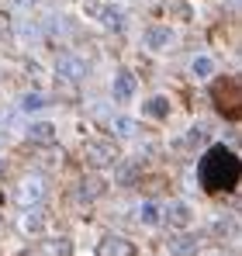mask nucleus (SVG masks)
<instances>
[{"mask_svg": "<svg viewBox=\"0 0 242 256\" xmlns=\"http://www.w3.org/2000/svg\"><path fill=\"white\" fill-rule=\"evenodd\" d=\"M111 90H114V100H132V94H135V76H132L128 70H118Z\"/></svg>", "mask_w": 242, "mask_h": 256, "instance_id": "nucleus-10", "label": "nucleus"}, {"mask_svg": "<svg viewBox=\"0 0 242 256\" xmlns=\"http://www.w3.org/2000/svg\"><path fill=\"white\" fill-rule=\"evenodd\" d=\"M7 32H10V24H7V14H0V38H4Z\"/></svg>", "mask_w": 242, "mask_h": 256, "instance_id": "nucleus-23", "label": "nucleus"}, {"mask_svg": "<svg viewBox=\"0 0 242 256\" xmlns=\"http://www.w3.org/2000/svg\"><path fill=\"white\" fill-rule=\"evenodd\" d=\"M28 138L38 142V146H48V142H56V128L48 125V122H35V125L28 128Z\"/></svg>", "mask_w": 242, "mask_h": 256, "instance_id": "nucleus-13", "label": "nucleus"}, {"mask_svg": "<svg viewBox=\"0 0 242 256\" xmlns=\"http://www.w3.org/2000/svg\"><path fill=\"white\" fill-rule=\"evenodd\" d=\"M214 256H222V253H214Z\"/></svg>", "mask_w": 242, "mask_h": 256, "instance_id": "nucleus-25", "label": "nucleus"}, {"mask_svg": "<svg viewBox=\"0 0 242 256\" xmlns=\"http://www.w3.org/2000/svg\"><path fill=\"white\" fill-rule=\"evenodd\" d=\"M190 70H194V76H211V70H214V62H211L208 56H194V62H190Z\"/></svg>", "mask_w": 242, "mask_h": 256, "instance_id": "nucleus-17", "label": "nucleus"}, {"mask_svg": "<svg viewBox=\"0 0 242 256\" xmlns=\"http://www.w3.org/2000/svg\"><path fill=\"white\" fill-rule=\"evenodd\" d=\"M146 114H149V118H166V114H170V100H166V97H149V100H146Z\"/></svg>", "mask_w": 242, "mask_h": 256, "instance_id": "nucleus-15", "label": "nucleus"}, {"mask_svg": "<svg viewBox=\"0 0 242 256\" xmlns=\"http://www.w3.org/2000/svg\"><path fill=\"white\" fill-rule=\"evenodd\" d=\"M111 132L121 135V138H132V135H138V125H135L132 118H114V122H111Z\"/></svg>", "mask_w": 242, "mask_h": 256, "instance_id": "nucleus-16", "label": "nucleus"}, {"mask_svg": "<svg viewBox=\"0 0 242 256\" xmlns=\"http://www.w3.org/2000/svg\"><path fill=\"white\" fill-rule=\"evenodd\" d=\"M56 73L62 76V80H73V84H80L83 76H86V62H83L80 56H59L56 59Z\"/></svg>", "mask_w": 242, "mask_h": 256, "instance_id": "nucleus-3", "label": "nucleus"}, {"mask_svg": "<svg viewBox=\"0 0 242 256\" xmlns=\"http://www.w3.org/2000/svg\"><path fill=\"white\" fill-rule=\"evenodd\" d=\"M211 97H214V108H218L222 114H228V118H239V111H242L239 80H232V76L218 80V84L211 86Z\"/></svg>", "mask_w": 242, "mask_h": 256, "instance_id": "nucleus-2", "label": "nucleus"}, {"mask_svg": "<svg viewBox=\"0 0 242 256\" xmlns=\"http://www.w3.org/2000/svg\"><path fill=\"white\" fill-rule=\"evenodd\" d=\"M42 198H45V180H42V176H24L21 187H18V201H21L24 208H35Z\"/></svg>", "mask_w": 242, "mask_h": 256, "instance_id": "nucleus-4", "label": "nucleus"}, {"mask_svg": "<svg viewBox=\"0 0 242 256\" xmlns=\"http://www.w3.org/2000/svg\"><path fill=\"white\" fill-rule=\"evenodd\" d=\"M86 160L94 166H108V163H114V146L111 142H90L86 146Z\"/></svg>", "mask_w": 242, "mask_h": 256, "instance_id": "nucleus-7", "label": "nucleus"}, {"mask_svg": "<svg viewBox=\"0 0 242 256\" xmlns=\"http://www.w3.org/2000/svg\"><path fill=\"white\" fill-rule=\"evenodd\" d=\"M135 176H138V166H135V163H128V166H121V170H118L121 184H135Z\"/></svg>", "mask_w": 242, "mask_h": 256, "instance_id": "nucleus-21", "label": "nucleus"}, {"mask_svg": "<svg viewBox=\"0 0 242 256\" xmlns=\"http://www.w3.org/2000/svg\"><path fill=\"white\" fill-rule=\"evenodd\" d=\"M236 225H232V218H218V225H214V236H228Z\"/></svg>", "mask_w": 242, "mask_h": 256, "instance_id": "nucleus-22", "label": "nucleus"}, {"mask_svg": "<svg viewBox=\"0 0 242 256\" xmlns=\"http://www.w3.org/2000/svg\"><path fill=\"white\" fill-rule=\"evenodd\" d=\"M162 218H166V225H173V228H187V225H190V208H187L184 201H170L166 212H162Z\"/></svg>", "mask_w": 242, "mask_h": 256, "instance_id": "nucleus-6", "label": "nucleus"}, {"mask_svg": "<svg viewBox=\"0 0 242 256\" xmlns=\"http://www.w3.org/2000/svg\"><path fill=\"white\" fill-rule=\"evenodd\" d=\"M146 45H149V48H170V45H173V32L162 28V24H152V28L146 32Z\"/></svg>", "mask_w": 242, "mask_h": 256, "instance_id": "nucleus-11", "label": "nucleus"}, {"mask_svg": "<svg viewBox=\"0 0 242 256\" xmlns=\"http://www.w3.org/2000/svg\"><path fill=\"white\" fill-rule=\"evenodd\" d=\"M170 253L173 256H194L198 253V236H194V232L173 236V239H170Z\"/></svg>", "mask_w": 242, "mask_h": 256, "instance_id": "nucleus-9", "label": "nucleus"}, {"mask_svg": "<svg viewBox=\"0 0 242 256\" xmlns=\"http://www.w3.org/2000/svg\"><path fill=\"white\" fill-rule=\"evenodd\" d=\"M97 256H135V246L121 236H104L97 246Z\"/></svg>", "mask_w": 242, "mask_h": 256, "instance_id": "nucleus-5", "label": "nucleus"}, {"mask_svg": "<svg viewBox=\"0 0 242 256\" xmlns=\"http://www.w3.org/2000/svg\"><path fill=\"white\" fill-rule=\"evenodd\" d=\"M198 176H201V187L208 194H222V190H232L239 184V156L225 146H211L204 152L201 166H198Z\"/></svg>", "mask_w": 242, "mask_h": 256, "instance_id": "nucleus-1", "label": "nucleus"}, {"mask_svg": "<svg viewBox=\"0 0 242 256\" xmlns=\"http://www.w3.org/2000/svg\"><path fill=\"white\" fill-rule=\"evenodd\" d=\"M42 228H45V214L38 208H28V212L21 214V232H28V236H38Z\"/></svg>", "mask_w": 242, "mask_h": 256, "instance_id": "nucleus-12", "label": "nucleus"}, {"mask_svg": "<svg viewBox=\"0 0 242 256\" xmlns=\"http://www.w3.org/2000/svg\"><path fill=\"white\" fill-rule=\"evenodd\" d=\"M97 190H100V180H83L80 184V198H86V201L97 198Z\"/></svg>", "mask_w": 242, "mask_h": 256, "instance_id": "nucleus-20", "label": "nucleus"}, {"mask_svg": "<svg viewBox=\"0 0 242 256\" xmlns=\"http://www.w3.org/2000/svg\"><path fill=\"white\" fill-rule=\"evenodd\" d=\"M35 256H73V242L70 239H42Z\"/></svg>", "mask_w": 242, "mask_h": 256, "instance_id": "nucleus-8", "label": "nucleus"}, {"mask_svg": "<svg viewBox=\"0 0 242 256\" xmlns=\"http://www.w3.org/2000/svg\"><path fill=\"white\" fill-rule=\"evenodd\" d=\"M21 104H24V111H35V108H45V104H48V97H42V94H28Z\"/></svg>", "mask_w": 242, "mask_h": 256, "instance_id": "nucleus-19", "label": "nucleus"}, {"mask_svg": "<svg viewBox=\"0 0 242 256\" xmlns=\"http://www.w3.org/2000/svg\"><path fill=\"white\" fill-rule=\"evenodd\" d=\"M0 173H4V163H0Z\"/></svg>", "mask_w": 242, "mask_h": 256, "instance_id": "nucleus-24", "label": "nucleus"}, {"mask_svg": "<svg viewBox=\"0 0 242 256\" xmlns=\"http://www.w3.org/2000/svg\"><path fill=\"white\" fill-rule=\"evenodd\" d=\"M138 218H142L146 225H156V222H160V208H156L152 201H146V204L138 208Z\"/></svg>", "mask_w": 242, "mask_h": 256, "instance_id": "nucleus-18", "label": "nucleus"}, {"mask_svg": "<svg viewBox=\"0 0 242 256\" xmlns=\"http://www.w3.org/2000/svg\"><path fill=\"white\" fill-rule=\"evenodd\" d=\"M97 14H100V21H104L111 32H121V28H124V14H121V7H97Z\"/></svg>", "mask_w": 242, "mask_h": 256, "instance_id": "nucleus-14", "label": "nucleus"}]
</instances>
